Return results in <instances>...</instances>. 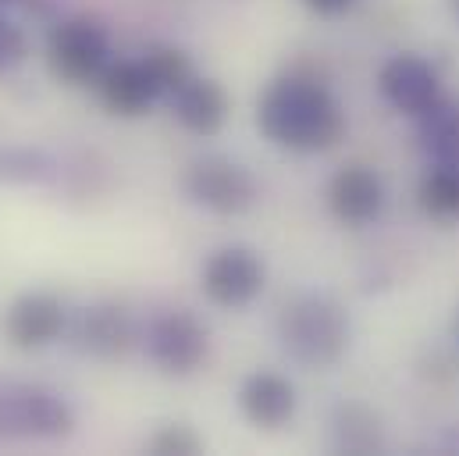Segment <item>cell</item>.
Returning <instances> with one entry per match:
<instances>
[{
  "label": "cell",
  "mask_w": 459,
  "mask_h": 456,
  "mask_svg": "<svg viewBox=\"0 0 459 456\" xmlns=\"http://www.w3.org/2000/svg\"><path fill=\"white\" fill-rule=\"evenodd\" d=\"M256 128L267 143L292 153H325L345 139V111L339 97L303 75H281L267 83L256 101Z\"/></svg>",
  "instance_id": "6da1fadb"
},
{
  "label": "cell",
  "mask_w": 459,
  "mask_h": 456,
  "mask_svg": "<svg viewBox=\"0 0 459 456\" xmlns=\"http://www.w3.org/2000/svg\"><path fill=\"white\" fill-rule=\"evenodd\" d=\"M349 314L325 293H299L278 314V342L299 367H335L349 349Z\"/></svg>",
  "instance_id": "7a4b0ae2"
},
{
  "label": "cell",
  "mask_w": 459,
  "mask_h": 456,
  "mask_svg": "<svg viewBox=\"0 0 459 456\" xmlns=\"http://www.w3.org/2000/svg\"><path fill=\"white\" fill-rule=\"evenodd\" d=\"M108 65H111V39L100 22L75 14L50 29L47 68L54 72V79L68 86H86V83H97Z\"/></svg>",
  "instance_id": "3957f363"
},
{
  "label": "cell",
  "mask_w": 459,
  "mask_h": 456,
  "mask_svg": "<svg viewBox=\"0 0 459 456\" xmlns=\"http://www.w3.org/2000/svg\"><path fill=\"white\" fill-rule=\"evenodd\" d=\"M182 193L189 197V204L211 215H221V218L246 215L260 197L249 168H242L238 161L221 157V153L196 157L182 175Z\"/></svg>",
  "instance_id": "277c9868"
},
{
  "label": "cell",
  "mask_w": 459,
  "mask_h": 456,
  "mask_svg": "<svg viewBox=\"0 0 459 456\" xmlns=\"http://www.w3.org/2000/svg\"><path fill=\"white\" fill-rule=\"evenodd\" d=\"M75 414L68 399L43 385L0 389V439H68Z\"/></svg>",
  "instance_id": "5b68a950"
},
{
  "label": "cell",
  "mask_w": 459,
  "mask_h": 456,
  "mask_svg": "<svg viewBox=\"0 0 459 456\" xmlns=\"http://www.w3.org/2000/svg\"><path fill=\"white\" fill-rule=\"evenodd\" d=\"M143 346L150 364L171 378H189L211 360V332L189 311L157 314L143 332Z\"/></svg>",
  "instance_id": "8992f818"
},
{
  "label": "cell",
  "mask_w": 459,
  "mask_h": 456,
  "mask_svg": "<svg viewBox=\"0 0 459 456\" xmlns=\"http://www.w3.org/2000/svg\"><path fill=\"white\" fill-rule=\"evenodd\" d=\"M264 285H267V264L249 246H221L200 267V289L221 311L249 307L264 293Z\"/></svg>",
  "instance_id": "52a82bcc"
},
{
  "label": "cell",
  "mask_w": 459,
  "mask_h": 456,
  "mask_svg": "<svg viewBox=\"0 0 459 456\" xmlns=\"http://www.w3.org/2000/svg\"><path fill=\"white\" fill-rule=\"evenodd\" d=\"M68 336L82 356H93L104 364L125 360L143 342L135 318L117 303H93V307L79 311L75 321H68Z\"/></svg>",
  "instance_id": "ba28073f"
},
{
  "label": "cell",
  "mask_w": 459,
  "mask_h": 456,
  "mask_svg": "<svg viewBox=\"0 0 459 456\" xmlns=\"http://www.w3.org/2000/svg\"><path fill=\"white\" fill-rule=\"evenodd\" d=\"M377 90H381V97H385L395 111L406 114V118L428 114L442 97H446V93H442V75H438V68H435L428 57L410 54V50L392 54V57L381 65V72H377Z\"/></svg>",
  "instance_id": "9c48e42d"
},
{
  "label": "cell",
  "mask_w": 459,
  "mask_h": 456,
  "mask_svg": "<svg viewBox=\"0 0 459 456\" xmlns=\"http://www.w3.org/2000/svg\"><path fill=\"white\" fill-rule=\"evenodd\" d=\"M328 211L345 228H363L385 211V182L367 164H345L328 182Z\"/></svg>",
  "instance_id": "30bf717a"
},
{
  "label": "cell",
  "mask_w": 459,
  "mask_h": 456,
  "mask_svg": "<svg viewBox=\"0 0 459 456\" xmlns=\"http://www.w3.org/2000/svg\"><path fill=\"white\" fill-rule=\"evenodd\" d=\"M68 332V311L50 293H25L4 314V336L14 349H43Z\"/></svg>",
  "instance_id": "8fae6325"
},
{
  "label": "cell",
  "mask_w": 459,
  "mask_h": 456,
  "mask_svg": "<svg viewBox=\"0 0 459 456\" xmlns=\"http://www.w3.org/2000/svg\"><path fill=\"white\" fill-rule=\"evenodd\" d=\"M296 385L274 371H253L238 385V410L249 425L264 432H278L296 417Z\"/></svg>",
  "instance_id": "7c38bea8"
},
{
  "label": "cell",
  "mask_w": 459,
  "mask_h": 456,
  "mask_svg": "<svg viewBox=\"0 0 459 456\" xmlns=\"http://www.w3.org/2000/svg\"><path fill=\"white\" fill-rule=\"evenodd\" d=\"M229 111H231V101L218 79L193 75L186 86H178L171 93V114L193 136H214V132H221L225 121H229Z\"/></svg>",
  "instance_id": "4fadbf2b"
},
{
  "label": "cell",
  "mask_w": 459,
  "mask_h": 456,
  "mask_svg": "<svg viewBox=\"0 0 459 456\" xmlns=\"http://www.w3.org/2000/svg\"><path fill=\"white\" fill-rule=\"evenodd\" d=\"M97 90H100V104L117 118H139L160 97L143 57L139 61H111L104 68V75L97 79Z\"/></svg>",
  "instance_id": "5bb4252c"
},
{
  "label": "cell",
  "mask_w": 459,
  "mask_h": 456,
  "mask_svg": "<svg viewBox=\"0 0 459 456\" xmlns=\"http://www.w3.org/2000/svg\"><path fill=\"white\" fill-rule=\"evenodd\" d=\"M332 443L339 453H381L385 450V428L381 417L367 403H339L332 410Z\"/></svg>",
  "instance_id": "9a60e30c"
},
{
  "label": "cell",
  "mask_w": 459,
  "mask_h": 456,
  "mask_svg": "<svg viewBox=\"0 0 459 456\" xmlns=\"http://www.w3.org/2000/svg\"><path fill=\"white\" fill-rule=\"evenodd\" d=\"M417 139L435 164H459V104L442 97L431 111L420 114Z\"/></svg>",
  "instance_id": "2e32d148"
},
{
  "label": "cell",
  "mask_w": 459,
  "mask_h": 456,
  "mask_svg": "<svg viewBox=\"0 0 459 456\" xmlns=\"http://www.w3.org/2000/svg\"><path fill=\"white\" fill-rule=\"evenodd\" d=\"M417 207L442 225L459 222V164H435L417 182Z\"/></svg>",
  "instance_id": "e0dca14e"
},
{
  "label": "cell",
  "mask_w": 459,
  "mask_h": 456,
  "mask_svg": "<svg viewBox=\"0 0 459 456\" xmlns=\"http://www.w3.org/2000/svg\"><path fill=\"white\" fill-rule=\"evenodd\" d=\"M143 65H146V72L153 75L160 97H171L178 86H186V83L193 79V61H189V54L178 50V47H168V43L150 47V50L143 54Z\"/></svg>",
  "instance_id": "ac0fdd59"
},
{
  "label": "cell",
  "mask_w": 459,
  "mask_h": 456,
  "mask_svg": "<svg viewBox=\"0 0 459 456\" xmlns=\"http://www.w3.org/2000/svg\"><path fill=\"white\" fill-rule=\"evenodd\" d=\"M200 446H204L200 435L193 428H186V425H164L150 439V453L157 456H193L200 453Z\"/></svg>",
  "instance_id": "d6986e66"
},
{
  "label": "cell",
  "mask_w": 459,
  "mask_h": 456,
  "mask_svg": "<svg viewBox=\"0 0 459 456\" xmlns=\"http://www.w3.org/2000/svg\"><path fill=\"white\" fill-rule=\"evenodd\" d=\"M25 57H29V36L22 32V25L0 18V75L14 72Z\"/></svg>",
  "instance_id": "ffe728a7"
},
{
  "label": "cell",
  "mask_w": 459,
  "mask_h": 456,
  "mask_svg": "<svg viewBox=\"0 0 459 456\" xmlns=\"http://www.w3.org/2000/svg\"><path fill=\"white\" fill-rule=\"evenodd\" d=\"M314 14H321V18H335V14H345L356 0H303Z\"/></svg>",
  "instance_id": "44dd1931"
},
{
  "label": "cell",
  "mask_w": 459,
  "mask_h": 456,
  "mask_svg": "<svg viewBox=\"0 0 459 456\" xmlns=\"http://www.w3.org/2000/svg\"><path fill=\"white\" fill-rule=\"evenodd\" d=\"M446 7H449V11H453V14L459 18V0H446Z\"/></svg>",
  "instance_id": "7402d4cb"
},
{
  "label": "cell",
  "mask_w": 459,
  "mask_h": 456,
  "mask_svg": "<svg viewBox=\"0 0 459 456\" xmlns=\"http://www.w3.org/2000/svg\"><path fill=\"white\" fill-rule=\"evenodd\" d=\"M4 4H18V0H0V7H4Z\"/></svg>",
  "instance_id": "603a6c76"
},
{
  "label": "cell",
  "mask_w": 459,
  "mask_h": 456,
  "mask_svg": "<svg viewBox=\"0 0 459 456\" xmlns=\"http://www.w3.org/2000/svg\"><path fill=\"white\" fill-rule=\"evenodd\" d=\"M456 339H459V318H456Z\"/></svg>",
  "instance_id": "cb8c5ba5"
}]
</instances>
